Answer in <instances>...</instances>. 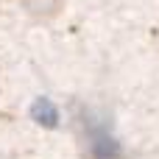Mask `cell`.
<instances>
[{
  "label": "cell",
  "mask_w": 159,
  "mask_h": 159,
  "mask_svg": "<svg viewBox=\"0 0 159 159\" xmlns=\"http://www.w3.org/2000/svg\"><path fill=\"white\" fill-rule=\"evenodd\" d=\"M81 134H84V148L89 159H120L117 140L112 137L109 126L101 123V117H95L92 112H84V117L78 120Z\"/></svg>",
  "instance_id": "6da1fadb"
},
{
  "label": "cell",
  "mask_w": 159,
  "mask_h": 159,
  "mask_svg": "<svg viewBox=\"0 0 159 159\" xmlns=\"http://www.w3.org/2000/svg\"><path fill=\"white\" fill-rule=\"evenodd\" d=\"M34 117H36V123H42V126H53V123L59 120V112H56V106H53L50 101L39 98L36 106H34Z\"/></svg>",
  "instance_id": "7a4b0ae2"
}]
</instances>
